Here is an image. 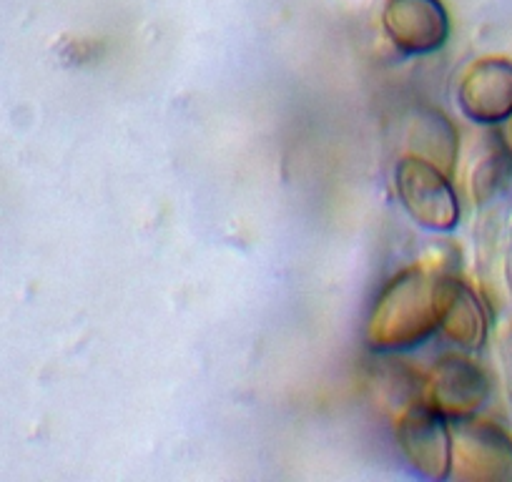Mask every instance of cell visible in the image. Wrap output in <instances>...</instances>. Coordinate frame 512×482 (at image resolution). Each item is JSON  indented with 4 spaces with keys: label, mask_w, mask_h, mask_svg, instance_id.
Returning <instances> with one entry per match:
<instances>
[{
    "label": "cell",
    "mask_w": 512,
    "mask_h": 482,
    "mask_svg": "<svg viewBox=\"0 0 512 482\" xmlns=\"http://www.w3.org/2000/svg\"><path fill=\"white\" fill-rule=\"evenodd\" d=\"M397 194L407 214L430 231H452L460 224V201L442 169L420 156H407L395 171Z\"/></svg>",
    "instance_id": "cell-2"
},
{
    "label": "cell",
    "mask_w": 512,
    "mask_h": 482,
    "mask_svg": "<svg viewBox=\"0 0 512 482\" xmlns=\"http://www.w3.org/2000/svg\"><path fill=\"white\" fill-rule=\"evenodd\" d=\"M505 141H507V146H510V149H512V116L507 118V131H505Z\"/></svg>",
    "instance_id": "cell-11"
},
{
    "label": "cell",
    "mask_w": 512,
    "mask_h": 482,
    "mask_svg": "<svg viewBox=\"0 0 512 482\" xmlns=\"http://www.w3.org/2000/svg\"><path fill=\"white\" fill-rule=\"evenodd\" d=\"M450 475L470 482L512 480V437L490 420L455 422Z\"/></svg>",
    "instance_id": "cell-3"
},
{
    "label": "cell",
    "mask_w": 512,
    "mask_h": 482,
    "mask_svg": "<svg viewBox=\"0 0 512 482\" xmlns=\"http://www.w3.org/2000/svg\"><path fill=\"white\" fill-rule=\"evenodd\" d=\"M512 176V149L507 146L505 136L500 131H490L482 136V144L477 146L475 156L470 161V194L475 204H487L495 196L505 191L507 181Z\"/></svg>",
    "instance_id": "cell-9"
},
{
    "label": "cell",
    "mask_w": 512,
    "mask_h": 482,
    "mask_svg": "<svg viewBox=\"0 0 512 482\" xmlns=\"http://www.w3.org/2000/svg\"><path fill=\"white\" fill-rule=\"evenodd\" d=\"M384 28L402 53L425 56L445 46L450 21L440 0H390L384 8Z\"/></svg>",
    "instance_id": "cell-7"
},
{
    "label": "cell",
    "mask_w": 512,
    "mask_h": 482,
    "mask_svg": "<svg viewBox=\"0 0 512 482\" xmlns=\"http://www.w3.org/2000/svg\"><path fill=\"white\" fill-rule=\"evenodd\" d=\"M460 108L470 121L497 126L512 116V61L482 58L472 63L460 83Z\"/></svg>",
    "instance_id": "cell-6"
},
{
    "label": "cell",
    "mask_w": 512,
    "mask_h": 482,
    "mask_svg": "<svg viewBox=\"0 0 512 482\" xmlns=\"http://www.w3.org/2000/svg\"><path fill=\"white\" fill-rule=\"evenodd\" d=\"M445 274L407 269L382 292L369 319L374 349H407L422 344L440 329V294Z\"/></svg>",
    "instance_id": "cell-1"
},
{
    "label": "cell",
    "mask_w": 512,
    "mask_h": 482,
    "mask_svg": "<svg viewBox=\"0 0 512 482\" xmlns=\"http://www.w3.org/2000/svg\"><path fill=\"white\" fill-rule=\"evenodd\" d=\"M397 440L417 472L427 480H447L452 472L450 420L427 402H415L397 422Z\"/></svg>",
    "instance_id": "cell-4"
},
{
    "label": "cell",
    "mask_w": 512,
    "mask_h": 482,
    "mask_svg": "<svg viewBox=\"0 0 512 482\" xmlns=\"http://www.w3.org/2000/svg\"><path fill=\"white\" fill-rule=\"evenodd\" d=\"M490 377L467 357H447L427 380V405L450 422L475 417L490 400Z\"/></svg>",
    "instance_id": "cell-5"
},
{
    "label": "cell",
    "mask_w": 512,
    "mask_h": 482,
    "mask_svg": "<svg viewBox=\"0 0 512 482\" xmlns=\"http://www.w3.org/2000/svg\"><path fill=\"white\" fill-rule=\"evenodd\" d=\"M457 347L480 349L487 339V314L480 297L457 277H442L440 329Z\"/></svg>",
    "instance_id": "cell-8"
},
{
    "label": "cell",
    "mask_w": 512,
    "mask_h": 482,
    "mask_svg": "<svg viewBox=\"0 0 512 482\" xmlns=\"http://www.w3.org/2000/svg\"><path fill=\"white\" fill-rule=\"evenodd\" d=\"M410 146L415 156L430 161L437 169L450 174L457 161V131L450 124V118L440 111L417 113V118L410 124Z\"/></svg>",
    "instance_id": "cell-10"
}]
</instances>
